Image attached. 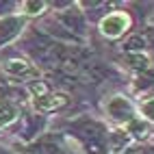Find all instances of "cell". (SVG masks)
<instances>
[{
	"mask_svg": "<svg viewBox=\"0 0 154 154\" xmlns=\"http://www.w3.org/2000/svg\"><path fill=\"white\" fill-rule=\"evenodd\" d=\"M130 130H135V135H146V126L139 124V122H130Z\"/></svg>",
	"mask_w": 154,
	"mask_h": 154,
	"instance_id": "14",
	"label": "cell"
},
{
	"mask_svg": "<svg viewBox=\"0 0 154 154\" xmlns=\"http://www.w3.org/2000/svg\"><path fill=\"white\" fill-rule=\"evenodd\" d=\"M20 28H22V20H17V17H5V20H0V44H5L11 37H15L20 33Z\"/></svg>",
	"mask_w": 154,
	"mask_h": 154,
	"instance_id": "7",
	"label": "cell"
},
{
	"mask_svg": "<svg viewBox=\"0 0 154 154\" xmlns=\"http://www.w3.org/2000/svg\"><path fill=\"white\" fill-rule=\"evenodd\" d=\"M74 132H76L78 139H83L87 152H91V154L104 152V135H102V128L98 124H94L89 119H83L74 126Z\"/></svg>",
	"mask_w": 154,
	"mask_h": 154,
	"instance_id": "1",
	"label": "cell"
},
{
	"mask_svg": "<svg viewBox=\"0 0 154 154\" xmlns=\"http://www.w3.org/2000/svg\"><path fill=\"white\" fill-rule=\"evenodd\" d=\"M59 20L65 24V28H69V30H83V17H80L78 13H61L59 15Z\"/></svg>",
	"mask_w": 154,
	"mask_h": 154,
	"instance_id": "8",
	"label": "cell"
},
{
	"mask_svg": "<svg viewBox=\"0 0 154 154\" xmlns=\"http://www.w3.org/2000/svg\"><path fill=\"white\" fill-rule=\"evenodd\" d=\"M143 46H146V39H143L141 35H132L128 42H126V46H124V48H126V50H130V52L135 54V52H139Z\"/></svg>",
	"mask_w": 154,
	"mask_h": 154,
	"instance_id": "10",
	"label": "cell"
},
{
	"mask_svg": "<svg viewBox=\"0 0 154 154\" xmlns=\"http://www.w3.org/2000/svg\"><path fill=\"white\" fill-rule=\"evenodd\" d=\"M44 9V2H24V11L26 13H39Z\"/></svg>",
	"mask_w": 154,
	"mask_h": 154,
	"instance_id": "13",
	"label": "cell"
},
{
	"mask_svg": "<svg viewBox=\"0 0 154 154\" xmlns=\"http://www.w3.org/2000/svg\"><path fill=\"white\" fill-rule=\"evenodd\" d=\"M106 109H109V115L115 117V119H119V122H132V115H135L130 102L124 100V98H113V100L109 102Z\"/></svg>",
	"mask_w": 154,
	"mask_h": 154,
	"instance_id": "4",
	"label": "cell"
},
{
	"mask_svg": "<svg viewBox=\"0 0 154 154\" xmlns=\"http://www.w3.org/2000/svg\"><path fill=\"white\" fill-rule=\"evenodd\" d=\"M26 152L28 154H67L63 146H59V141L54 137H44L35 143L26 146Z\"/></svg>",
	"mask_w": 154,
	"mask_h": 154,
	"instance_id": "3",
	"label": "cell"
},
{
	"mask_svg": "<svg viewBox=\"0 0 154 154\" xmlns=\"http://www.w3.org/2000/svg\"><path fill=\"white\" fill-rule=\"evenodd\" d=\"M5 72H7V74H11V76H20V78H35L37 76V69L30 63L22 61V59L7 61V63H5Z\"/></svg>",
	"mask_w": 154,
	"mask_h": 154,
	"instance_id": "6",
	"label": "cell"
},
{
	"mask_svg": "<svg viewBox=\"0 0 154 154\" xmlns=\"http://www.w3.org/2000/svg\"><path fill=\"white\" fill-rule=\"evenodd\" d=\"M67 104V98L63 94H44V96H37L35 98V109L37 111H57L61 106H65Z\"/></svg>",
	"mask_w": 154,
	"mask_h": 154,
	"instance_id": "5",
	"label": "cell"
},
{
	"mask_svg": "<svg viewBox=\"0 0 154 154\" xmlns=\"http://www.w3.org/2000/svg\"><path fill=\"white\" fill-rule=\"evenodd\" d=\"M15 117V113H13V109H9V106H0V126H5V124H9Z\"/></svg>",
	"mask_w": 154,
	"mask_h": 154,
	"instance_id": "11",
	"label": "cell"
},
{
	"mask_svg": "<svg viewBox=\"0 0 154 154\" xmlns=\"http://www.w3.org/2000/svg\"><path fill=\"white\" fill-rule=\"evenodd\" d=\"M128 26H130V17L126 13H122V11L111 13L100 22V28H102V33L106 37H119Z\"/></svg>",
	"mask_w": 154,
	"mask_h": 154,
	"instance_id": "2",
	"label": "cell"
},
{
	"mask_svg": "<svg viewBox=\"0 0 154 154\" xmlns=\"http://www.w3.org/2000/svg\"><path fill=\"white\" fill-rule=\"evenodd\" d=\"M141 109H143V115H148L150 119H154V98H148V100H143Z\"/></svg>",
	"mask_w": 154,
	"mask_h": 154,
	"instance_id": "12",
	"label": "cell"
},
{
	"mask_svg": "<svg viewBox=\"0 0 154 154\" xmlns=\"http://www.w3.org/2000/svg\"><path fill=\"white\" fill-rule=\"evenodd\" d=\"M128 63H130V67L146 72V69L150 67V59H148V57H143L141 52H135V54H130V57H128Z\"/></svg>",
	"mask_w": 154,
	"mask_h": 154,
	"instance_id": "9",
	"label": "cell"
},
{
	"mask_svg": "<svg viewBox=\"0 0 154 154\" xmlns=\"http://www.w3.org/2000/svg\"><path fill=\"white\" fill-rule=\"evenodd\" d=\"M139 154H154V148H143Z\"/></svg>",
	"mask_w": 154,
	"mask_h": 154,
	"instance_id": "15",
	"label": "cell"
}]
</instances>
